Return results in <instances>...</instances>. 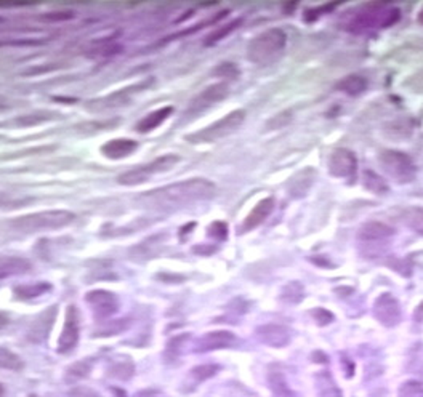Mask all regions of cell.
<instances>
[{"label":"cell","mask_w":423,"mask_h":397,"mask_svg":"<svg viewBox=\"0 0 423 397\" xmlns=\"http://www.w3.org/2000/svg\"><path fill=\"white\" fill-rule=\"evenodd\" d=\"M216 186L205 178L184 179V181L168 184V186L147 191L141 194L138 202L150 209L172 210L186 207L195 202L209 200L215 195Z\"/></svg>","instance_id":"6da1fadb"},{"label":"cell","mask_w":423,"mask_h":397,"mask_svg":"<svg viewBox=\"0 0 423 397\" xmlns=\"http://www.w3.org/2000/svg\"><path fill=\"white\" fill-rule=\"evenodd\" d=\"M401 19L399 8L387 3H366L343 13L338 21L342 29L351 34H369L391 28Z\"/></svg>","instance_id":"7a4b0ae2"},{"label":"cell","mask_w":423,"mask_h":397,"mask_svg":"<svg viewBox=\"0 0 423 397\" xmlns=\"http://www.w3.org/2000/svg\"><path fill=\"white\" fill-rule=\"evenodd\" d=\"M287 35L282 29L271 28L258 34L247 47V58L258 66H269L284 55Z\"/></svg>","instance_id":"3957f363"},{"label":"cell","mask_w":423,"mask_h":397,"mask_svg":"<svg viewBox=\"0 0 423 397\" xmlns=\"http://www.w3.org/2000/svg\"><path fill=\"white\" fill-rule=\"evenodd\" d=\"M74 213L67 210H49L39 211V213L19 216L12 223L17 231L21 232H37V231H49L58 229V227H65L72 223Z\"/></svg>","instance_id":"277c9868"},{"label":"cell","mask_w":423,"mask_h":397,"mask_svg":"<svg viewBox=\"0 0 423 397\" xmlns=\"http://www.w3.org/2000/svg\"><path fill=\"white\" fill-rule=\"evenodd\" d=\"M246 120V113L242 109L232 111V113L226 114L223 119L216 120L215 124H212L205 129L195 131L193 135H188L186 140L194 145H200V143H215L225 136L231 135L232 131H236L242 125V122Z\"/></svg>","instance_id":"5b68a950"},{"label":"cell","mask_w":423,"mask_h":397,"mask_svg":"<svg viewBox=\"0 0 423 397\" xmlns=\"http://www.w3.org/2000/svg\"><path fill=\"white\" fill-rule=\"evenodd\" d=\"M382 170L399 184L412 183L417 177V167L412 159L399 151H383L378 156Z\"/></svg>","instance_id":"8992f818"},{"label":"cell","mask_w":423,"mask_h":397,"mask_svg":"<svg viewBox=\"0 0 423 397\" xmlns=\"http://www.w3.org/2000/svg\"><path fill=\"white\" fill-rule=\"evenodd\" d=\"M179 162V157L177 154H166L154 159V161L150 163H145V165H140L136 168H131V170L125 172L118 177L119 184H125V186H135V184H141L150 179L151 177H154L157 173H163L172 170L173 167Z\"/></svg>","instance_id":"52a82bcc"},{"label":"cell","mask_w":423,"mask_h":397,"mask_svg":"<svg viewBox=\"0 0 423 397\" xmlns=\"http://www.w3.org/2000/svg\"><path fill=\"white\" fill-rule=\"evenodd\" d=\"M230 87L226 83H215V86H210L205 90H202L198 97L191 99V103L184 111L183 120H191L194 118H198L199 114H202L204 111H207L212 106L223 102V99L228 97Z\"/></svg>","instance_id":"ba28073f"},{"label":"cell","mask_w":423,"mask_h":397,"mask_svg":"<svg viewBox=\"0 0 423 397\" xmlns=\"http://www.w3.org/2000/svg\"><path fill=\"white\" fill-rule=\"evenodd\" d=\"M372 314L383 327H396L401 322V305L391 293H382L374 301Z\"/></svg>","instance_id":"9c48e42d"},{"label":"cell","mask_w":423,"mask_h":397,"mask_svg":"<svg viewBox=\"0 0 423 397\" xmlns=\"http://www.w3.org/2000/svg\"><path fill=\"white\" fill-rule=\"evenodd\" d=\"M86 301L98 321L108 319L119 308L118 296L108 292V290H93V292L87 293Z\"/></svg>","instance_id":"30bf717a"},{"label":"cell","mask_w":423,"mask_h":397,"mask_svg":"<svg viewBox=\"0 0 423 397\" xmlns=\"http://www.w3.org/2000/svg\"><path fill=\"white\" fill-rule=\"evenodd\" d=\"M327 167H329L332 177L353 179L356 177L358 172L356 156H354L351 151L340 147V149H335L332 152V156L329 159V165Z\"/></svg>","instance_id":"8fae6325"},{"label":"cell","mask_w":423,"mask_h":397,"mask_svg":"<svg viewBox=\"0 0 423 397\" xmlns=\"http://www.w3.org/2000/svg\"><path fill=\"white\" fill-rule=\"evenodd\" d=\"M152 81H146L143 83H138V86H134V87H127V88H122L119 90V92H115L113 95H108V97L104 98H99V99H93V102H90L87 104V108L90 111H106V109H115V108H120V106L124 104H129L130 99H131V95L140 92L141 88H146L147 86H151Z\"/></svg>","instance_id":"7c38bea8"},{"label":"cell","mask_w":423,"mask_h":397,"mask_svg":"<svg viewBox=\"0 0 423 397\" xmlns=\"http://www.w3.org/2000/svg\"><path fill=\"white\" fill-rule=\"evenodd\" d=\"M79 341V316L76 306H67L65 325H63L60 340H58V351L70 353L71 349L76 348Z\"/></svg>","instance_id":"4fadbf2b"},{"label":"cell","mask_w":423,"mask_h":397,"mask_svg":"<svg viewBox=\"0 0 423 397\" xmlns=\"http://www.w3.org/2000/svg\"><path fill=\"white\" fill-rule=\"evenodd\" d=\"M237 338L234 333L228 330H216V332H209L205 333L195 341L194 351L195 353H210L216 351V349H226L234 346Z\"/></svg>","instance_id":"5bb4252c"},{"label":"cell","mask_w":423,"mask_h":397,"mask_svg":"<svg viewBox=\"0 0 423 397\" xmlns=\"http://www.w3.org/2000/svg\"><path fill=\"white\" fill-rule=\"evenodd\" d=\"M257 338L266 346L285 348L292 341V332L279 324H264L257 328Z\"/></svg>","instance_id":"9a60e30c"},{"label":"cell","mask_w":423,"mask_h":397,"mask_svg":"<svg viewBox=\"0 0 423 397\" xmlns=\"http://www.w3.org/2000/svg\"><path fill=\"white\" fill-rule=\"evenodd\" d=\"M55 317H56V306H51L50 309L40 312V314L33 321V324H31L28 330L29 341L33 343L44 341L47 335H49L53 322H55Z\"/></svg>","instance_id":"2e32d148"},{"label":"cell","mask_w":423,"mask_h":397,"mask_svg":"<svg viewBox=\"0 0 423 397\" xmlns=\"http://www.w3.org/2000/svg\"><path fill=\"white\" fill-rule=\"evenodd\" d=\"M393 234V227L380 223V221H369V223L359 227L358 239L364 243H378L390 239Z\"/></svg>","instance_id":"e0dca14e"},{"label":"cell","mask_w":423,"mask_h":397,"mask_svg":"<svg viewBox=\"0 0 423 397\" xmlns=\"http://www.w3.org/2000/svg\"><path fill=\"white\" fill-rule=\"evenodd\" d=\"M273 209H274V199L273 197H266V199L260 200V202H258L255 207L252 209L250 213L246 216L244 223H242V226H241V231L247 232V231L255 229L257 226H260L263 221L266 220L269 215H271Z\"/></svg>","instance_id":"ac0fdd59"},{"label":"cell","mask_w":423,"mask_h":397,"mask_svg":"<svg viewBox=\"0 0 423 397\" xmlns=\"http://www.w3.org/2000/svg\"><path fill=\"white\" fill-rule=\"evenodd\" d=\"M316 179L314 168H305V170L298 172L295 177L290 179L287 184V191L292 197H303L306 193L313 186Z\"/></svg>","instance_id":"d6986e66"},{"label":"cell","mask_w":423,"mask_h":397,"mask_svg":"<svg viewBox=\"0 0 423 397\" xmlns=\"http://www.w3.org/2000/svg\"><path fill=\"white\" fill-rule=\"evenodd\" d=\"M136 149H138V143L136 141L129 138H118L106 143L102 147V152L108 159H124Z\"/></svg>","instance_id":"ffe728a7"},{"label":"cell","mask_w":423,"mask_h":397,"mask_svg":"<svg viewBox=\"0 0 423 397\" xmlns=\"http://www.w3.org/2000/svg\"><path fill=\"white\" fill-rule=\"evenodd\" d=\"M268 386L274 397H297V394L290 389L287 378H285L284 372L278 365H273L268 370Z\"/></svg>","instance_id":"44dd1931"},{"label":"cell","mask_w":423,"mask_h":397,"mask_svg":"<svg viewBox=\"0 0 423 397\" xmlns=\"http://www.w3.org/2000/svg\"><path fill=\"white\" fill-rule=\"evenodd\" d=\"M314 388L317 397H343L342 389L338 388L335 378L327 370L316 373Z\"/></svg>","instance_id":"7402d4cb"},{"label":"cell","mask_w":423,"mask_h":397,"mask_svg":"<svg viewBox=\"0 0 423 397\" xmlns=\"http://www.w3.org/2000/svg\"><path fill=\"white\" fill-rule=\"evenodd\" d=\"M29 269H31V263L26 258H21V257L0 258V279L28 273Z\"/></svg>","instance_id":"603a6c76"},{"label":"cell","mask_w":423,"mask_h":397,"mask_svg":"<svg viewBox=\"0 0 423 397\" xmlns=\"http://www.w3.org/2000/svg\"><path fill=\"white\" fill-rule=\"evenodd\" d=\"M338 92L348 95V97H359L367 90V79L359 76V74H351V76L343 77L337 83Z\"/></svg>","instance_id":"cb8c5ba5"},{"label":"cell","mask_w":423,"mask_h":397,"mask_svg":"<svg viewBox=\"0 0 423 397\" xmlns=\"http://www.w3.org/2000/svg\"><path fill=\"white\" fill-rule=\"evenodd\" d=\"M172 111H173L172 106H167V108L157 109V111H154V113H150L147 115H145V118H143L138 124H136V131H140V133H147V131L157 129V127L172 114Z\"/></svg>","instance_id":"d4e9b609"},{"label":"cell","mask_w":423,"mask_h":397,"mask_svg":"<svg viewBox=\"0 0 423 397\" xmlns=\"http://www.w3.org/2000/svg\"><path fill=\"white\" fill-rule=\"evenodd\" d=\"M362 184L364 188L372 191L375 194H387L390 191L387 181L372 170H366L362 173Z\"/></svg>","instance_id":"484cf974"},{"label":"cell","mask_w":423,"mask_h":397,"mask_svg":"<svg viewBox=\"0 0 423 397\" xmlns=\"http://www.w3.org/2000/svg\"><path fill=\"white\" fill-rule=\"evenodd\" d=\"M50 289H51V285L47 282L26 284V285H19V287H15V293H17L19 298L31 300V298H37V296L47 293Z\"/></svg>","instance_id":"4316f807"},{"label":"cell","mask_w":423,"mask_h":397,"mask_svg":"<svg viewBox=\"0 0 423 397\" xmlns=\"http://www.w3.org/2000/svg\"><path fill=\"white\" fill-rule=\"evenodd\" d=\"M403 221L409 229L423 236V209L410 207L403 213Z\"/></svg>","instance_id":"83f0119b"},{"label":"cell","mask_w":423,"mask_h":397,"mask_svg":"<svg viewBox=\"0 0 423 397\" xmlns=\"http://www.w3.org/2000/svg\"><path fill=\"white\" fill-rule=\"evenodd\" d=\"M24 364L21 361L18 354L10 351L7 348H0V368L12 370V372H19L23 370Z\"/></svg>","instance_id":"f1b7e54d"},{"label":"cell","mask_w":423,"mask_h":397,"mask_svg":"<svg viewBox=\"0 0 423 397\" xmlns=\"http://www.w3.org/2000/svg\"><path fill=\"white\" fill-rule=\"evenodd\" d=\"M305 298V289L300 282H289L282 289V300L290 305H298Z\"/></svg>","instance_id":"f546056e"},{"label":"cell","mask_w":423,"mask_h":397,"mask_svg":"<svg viewBox=\"0 0 423 397\" xmlns=\"http://www.w3.org/2000/svg\"><path fill=\"white\" fill-rule=\"evenodd\" d=\"M218 370H220L218 365H214V364L199 365V367H194L191 370V373H189V378H191L194 383L198 384V383H202V381L209 380L212 377H215Z\"/></svg>","instance_id":"4dcf8cb0"},{"label":"cell","mask_w":423,"mask_h":397,"mask_svg":"<svg viewBox=\"0 0 423 397\" xmlns=\"http://www.w3.org/2000/svg\"><path fill=\"white\" fill-rule=\"evenodd\" d=\"M55 115L56 114H53V113H45V111H39V113H34V114L21 115V118L17 119V125L31 127V125H35V124H42V122L55 119Z\"/></svg>","instance_id":"1f68e13d"},{"label":"cell","mask_w":423,"mask_h":397,"mask_svg":"<svg viewBox=\"0 0 423 397\" xmlns=\"http://www.w3.org/2000/svg\"><path fill=\"white\" fill-rule=\"evenodd\" d=\"M398 397H423V383L417 380L404 381L398 389Z\"/></svg>","instance_id":"d6a6232c"},{"label":"cell","mask_w":423,"mask_h":397,"mask_svg":"<svg viewBox=\"0 0 423 397\" xmlns=\"http://www.w3.org/2000/svg\"><path fill=\"white\" fill-rule=\"evenodd\" d=\"M239 24H241V19H236V21H232V23H230V24L221 26L220 29H216L215 33H212L207 37V40H205V45H214V44H216V42H220L221 39H225V37L228 35L230 33H232V31H234Z\"/></svg>","instance_id":"836d02e7"},{"label":"cell","mask_w":423,"mask_h":397,"mask_svg":"<svg viewBox=\"0 0 423 397\" xmlns=\"http://www.w3.org/2000/svg\"><path fill=\"white\" fill-rule=\"evenodd\" d=\"M90 368H92V362L83 361V362L74 364L70 370H67V380L74 381V383H76L77 380L87 377L88 372H90Z\"/></svg>","instance_id":"e575fe53"},{"label":"cell","mask_w":423,"mask_h":397,"mask_svg":"<svg viewBox=\"0 0 423 397\" xmlns=\"http://www.w3.org/2000/svg\"><path fill=\"white\" fill-rule=\"evenodd\" d=\"M214 74L218 77L230 79V81H234V79L239 77V70H237L234 63H221L220 66H216L214 70Z\"/></svg>","instance_id":"d590c367"},{"label":"cell","mask_w":423,"mask_h":397,"mask_svg":"<svg viewBox=\"0 0 423 397\" xmlns=\"http://www.w3.org/2000/svg\"><path fill=\"white\" fill-rule=\"evenodd\" d=\"M111 375L119 380H129L131 375H134V365L130 362H122L114 365L113 368H111Z\"/></svg>","instance_id":"8d00e7d4"},{"label":"cell","mask_w":423,"mask_h":397,"mask_svg":"<svg viewBox=\"0 0 423 397\" xmlns=\"http://www.w3.org/2000/svg\"><path fill=\"white\" fill-rule=\"evenodd\" d=\"M292 120V114H290V111H285V113H279L274 115V118L268 122L266 129L268 130H278L282 129L284 125H287L289 122Z\"/></svg>","instance_id":"74e56055"},{"label":"cell","mask_w":423,"mask_h":397,"mask_svg":"<svg viewBox=\"0 0 423 397\" xmlns=\"http://www.w3.org/2000/svg\"><path fill=\"white\" fill-rule=\"evenodd\" d=\"M127 325H129V322H125V319H118V321L108 322V324H106V327L102 328V332H99L98 335H103V337L118 335L119 332H122L124 328H127Z\"/></svg>","instance_id":"f35d334b"},{"label":"cell","mask_w":423,"mask_h":397,"mask_svg":"<svg viewBox=\"0 0 423 397\" xmlns=\"http://www.w3.org/2000/svg\"><path fill=\"white\" fill-rule=\"evenodd\" d=\"M188 335H182L173 338V340L167 345V356H170L172 359H175L179 356V353H182V348L184 346V341L188 340Z\"/></svg>","instance_id":"ab89813d"},{"label":"cell","mask_w":423,"mask_h":397,"mask_svg":"<svg viewBox=\"0 0 423 397\" xmlns=\"http://www.w3.org/2000/svg\"><path fill=\"white\" fill-rule=\"evenodd\" d=\"M120 50L119 45H114V44H108V42H103V44H98L93 47L95 51L93 55L95 56H109V55H114V53H118Z\"/></svg>","instance_id":"60d3db41"},{"label":"cell","mask_w":423,"mask_h":397,"mask_svg":"<svg viewBox=\"0 0 423 397\" xmlns=\"http://www.w3.org/2000/svg\"><path fill=\"white\" fill-rule=\"evenodd\" d=\"M209 234L215 237L216 241H225L226 236H228V226L221 223V221H215V223L209 227Z\"/></svg>","instance_id":"b9f144b4"},{"label":"cell","mask_w":423,"mask_h":397,"mask_svg":"<svg viewBox=\"0 0 423 397\" xmlns=\"http://www.w3.org/2000/svg\"><path fill=\"white\" fill-rule=\"evenodd\" d=\"M311 316H313V319H314L319 325H327V324H330L332 321H334V314H332L330 311L322 309V308L313 309V312H311Z\"/></svg>","instance_id":"7bdbcfd3"},{"label":"cell","mask_w":423,"mask_h":397,"mask_svg":"<svg viewBox=\"0 0 423 397\" xmlns=\"http://www.w3.org/2000/svg\"><path fill=\"white\" fill-rule=\"evenodd\" d=\"M71 397H102L97 391H93L92 388H86V386H81V388H74L71 393Z\"/></svg>","instance_id":"ee69618b"},{"label":"cell","mask_w":423,"mask_h":397,"mask_svg":"<svg viewBox=\"0 0 423 397\" xmlns=\"http://www.w3.org/2000/svg\"><path fill=\"white\" fill-rule=\"evenodd\" d=\"M71 18H74L72 12H53L44 17V19H49V21H65V19H71Z\"/></svg>","instance_id":"f6af8a7d"},{"label":"cell","mask_w":423,"mask_h":397,"mask_svg":"<svg viewBox=\"0 0 423 397\" xmlns=\"http://www.w3.org/2000/svg\"><path fill=\"white\" fill-rule=\"evenodd\" d=\"M8 108H10V103L3 97H0V113H2V111H5V109H8Z\"/></svg>","instance_id":"bcb514c9"},{"label":"cell","mask_w":423,"mask_h":397,"mask_svg":"<svg viewBox=\"0 0 423 397\" xmlns=\"http://www.w3.org/2000/svg\"><path fill=\"white\" fill-rule=\"evenodd\" d=\"M8 324V319H7V316H3L2 312H0V330H2V328Z\"/></svg>","instance_id":"7dc6e473"},{"label":"cell","mask_w":423,"mask_h":397,"mask_svg":"<svg viewBox=\"0 0 423 397\" xmlns=\"http://www.w3.org/2000/svg\"><path fill=\"white\" fill-rule=\"evenodd\" d=\"M419 23L423 26V8H422V12L419 13Z\"/></svg>","instance_id":"c3c4849f"},{"label":"cell","mask_w":423,"mask_h":397,"mask_svg":"<svg viewBox=\"0 0 423 397\" xmlns=\"http://www.w3.org/2000/svg\"><path fill=\"white\" fill-rule=\"evenodd\" d=\"M0 397H5V389H3L2 384H0Z\"/></svg>","instance_id":"681fc988"},{"label":"cell","mask_w":423,"mask_h":397,"mask_svg":"<svg viewBox=\"0 0 423 397\" xmlns=\"http://www.w3.org/2000/svg\"><path fill=\"white\" fill-rule=\"evenodd\" d=\"M29 397H37V396H34V394H31V396H29Z\"/></svg>","instance_id":"f907efd6"}]
</instances>
